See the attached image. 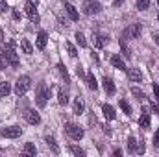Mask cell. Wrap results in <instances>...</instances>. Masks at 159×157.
Listing matches in <instances>:
<instances>
[{"mask_svg":"<svg viewBox=\"0 0 159 157\" xmlns=\"http://www.w3.org/2000/svg\"><path fill=\"white\" fill-rule=\"evenodd\" d=\"M48 96H50V91H48V87L44 85V81H41L39 85H37V92H35V104H37V107L43 109V107L46 105Z\"/></svg>","mask_w":159,"mask_h":157,"instance_id":"6da1fadb","label":"cell"},{"mask_svg":"<svg viewBox=\"0 0 159 157\" xmlns=\"http://www.w3.org/2000/svg\"><path fill=\"white\" fill-rule=\"evenodd\" d=\"M4 54H6L7 63H9L13 69H17V67H19V56H17V52H15V43H13V41H9V43L6 44Z\"/></svg>","mask_w":159,"mask_h":157,"instance_id":"7a4b0ae2","label":"cell"},{"mask_svg":"<svg viewBox=\"0 0 159 157\" xmlns=\"http://www.w3.org/2000/svg\"><path fill=\"white\" fill-rule=\"evenodd\" d=\"M30 87H32L30 76H20V78L17 79V83H15V94L17 96H24L30 91Z\"/></svg>","mask_w":159,"mask_h":157,"instance_id":"3957f363","label":"cell"},{"mask_svg":"<svg viewBox=\"0 0 159 157\" xmlns=\"http://www.w3.org/2000/svg\"><path fill=\"white\" fill-rule=\"evenodd\" d=\"M81 11H83V15H87V17L98 15V13L102 11V4H100V2H94V0H87V2H83Z\"/></svg>","mask_w":159,"mask_h":157,"instance_id":"277c9868","label":"cell"},{"mask_svg":"<svg viewBox=\"0 0 159 157\" xmlns=\"http://www.w3.org/2000/svg\"><path fill=\"white\" fill-rule=\"evenodd\" d=\"M65 131H67V135H69L72 141H81V139H83V129L80 128L78 124H72V122L65 124Z\"/></svg>","mask_w":159,"mask_h":157,"instance_id":"5b68a950","label":"cell"},{"mask_svg":"<svg viewBox=\"0 0 159 157\" xmlns=\"http://www.w3.org/2000/svg\"><path fill=\"white\" fill-rule=\"evenodd\" d=\"M0 135L6 137V139H17L22 135V128L20 126H7L4 129H0Z\"/></svg>","mask_w":159,"mask_h":157,"instance_id":"8992f818","label":"cell"},{"mask_svg":"<svg viewBox=\"0 0 159 157\" xmlns=\"http://www.w3.org/2000/svg\"><path fill=\"white\" fill-rule=\"evenodd\" d=\"M141 32H143V26L137 22V24H129L126 30H124V35L122 37H126V39H137L139 35H141Z\"/></svg>","mask_w":159,"mask_h":157,"instance_id":"52a82bcc","label":"cell"},{"mask_svg":"<svg viewBox=\"0 0 159 157\" xmlns=\"http://www.w3.org/2000/svg\"><path fill=\"white\" fill-rule=\"evenodd\" d=\"M24 11H26L28 19H30L32 22H35V24H37V22L41 20L39 13H37V9H35V6H34V4H30V2H28V4H26V7H24Z\"/></svg>","mask_w":159,"mask_h":157,"instance_id":"ba28073f","label":"cell"},{"mask_svg":"<svg viewBox=\"0 0 159 157\" xmlns=\"http://www.w3.org/2000/svg\"><path fill=\"white\" fill-rule=\"evenodd\" d=\"M24 118H26V122H28V124H32V126L41 124V115L37 113V111H34V109H28V111L24 113Z\"/></svg>","mask_w":159,"mask_h":157,"instance_id":"9c48e42d","label":"cell"},{"mask_svg":"<svg viewBox=\"0 0 159 157\" xmlns=\"http://www.w3.org/2000/svg\"><path fill=\"white\" fill-rule=\"evenodd\" d=\"M107 43H109L107 35H104V34H93V44H94V48H104Z\"/></svg>","mask_w":159,"mask_h":157,"instance_id":"30bf717a","label":"cell"},{"mask_svg":"<svg viewBox=\"0 0 159 157\" xmlns=\"http://www.w3.org/2000/svg\"><path fill=\"white\" fill-rule=\"evenodd\" d=\"M83 111H85V102H83V98H81V96L78 94V96L74 98V104H72V113L80 117Z\"/></svg>","mask_w":159,"mask_h":157,"instance_id":"8fae6325","label":"cell"},{"mask_svg":"<svg viewBox=\"0 0 159 157\" xmlns=\"http://www.w3.org/2000/svg\"><path fill=\"white\" fill-rule=\"evenodd\" d=\"M65 11H67V15L72 19V20H78L80 19V13H78V9L72 6V4H69V2H65Z\"/></svg>","mask_w":159,"mask_h":157,"instance_id":"7c38bea8","label":"cell"},{"mask_svg":"<svg viewBox=\"0 0 159 157\" xmlns=\"http://www.w3.org/2000/svg\"><path fill=\"white\" fill-rule=\"evenodd\" d=\"M102 85H104V89H106V92H107V94H115V91H117V89H115V83H113V79H111V78H107V76H106V78L102 79Z\"/></svg>","mask_w":159,"mask_h":157,"instance_id":"4fadbf2b","label":"cell"},{"mask_svg":"<svg viewBox=\"0 0 159 157\" xmlns=\"http://www.w3.org/2000/svg\"><path fill=\"white\" fill-rule=\"evenodd\" d=\"M102 111H104V117L107 118V120H115V118H117L115 109H113L111 105H107V104H104V105H102Z\"/></svg>","mask_w":159,"mask_h":157,"instance_id":"5bb4252c","label":"cell"},{"mask_svg":"<svg viewBox=\"0 0 159 157\" xmlns=\"http://www.w3.org/2000/svg\"><path fill=\"white\" fill-rule=\"evenodd\" d=\"M109 61H111V65H113L115 69H119V70H124V69H126L124 59H122L120 56H117V54H115V56H111V59H109Z\"/></svg>","mask_w":159,"mask_h":157,"instance_id":"9a60e30c","label":"cell"},{"mask_svg":"<svg viewBox=\"0 0 159 157\" xmlns=\"http://www.w3.org/2000/svg\"><path fill=\"white\" fill-rule=\"evenodd\" d=\"M128 78L131 81H141L143 79V72L139 69H128Z\"/></svg>","mask_w":159,"mask_h":157,"instance_id":"2e32d148","label":"cell"},{"mask_svg":"<svg viewBox=\"0 0 159 157\" xmlns=\"http://www.w3.org/2000/svg\"><path fill=\"white\" fill-rule=\"evenodd\" d=\"M20 50H22L24 54L30 56V54H34V44H32L28 39H20Z\"/></svg>","mask_w":159,"mask_h":157,"instance_id":"e0dca14e","label":"cell"},{"mask_svg":"<svg viewBox=\"0 0 159 157\" xmlns=\"http://www.w3.org/2000/svg\"><path fill=\"white\" fill-rule=\"evenodd\" d=\"M57 102H59V105H67L69 104V92L65 89H59L57 91Z\"/></svg>","mask_w":159,"mask_h":157,"instance_id":"ac0fdd59","label":"cell"},{"mask_svg":"<svg viewBox=\"0 0 159 157\" xmlns=\"http://www.w3.org/2000/svg\"><path fill=\"white\" fill-rule=\"evenodd\" d=\"M85 81H87V87H89L91 91H96V89H98V83H96V78H94L93 72H89V74L85 76Z\"/></svg>","mask_w":159,"mask_h":157,"instance_id":"d6986e66","label":"cell"},{"mask_svg":"<svg viewBox=\"0 0 159 157\" xmlns=\"http://www.w3.org/2000/svg\"><path fill=\"white\" fill-rule=\"evenodd\" d=\"M46 41H48L46 32H39V35H37V43H35L39 50H44V46H46Z\"/></svg>","mask_w":159,"mask_h":157,"instance_id":"ffe728a7","label":"cell"},{"mask_svg":"<svg viewBox=\"0 0 159 157\" xmlns=\"http://www.w3.org/2000/svg\"><path fill=\"white\" fill-rule=\"evenodd\" d=\"M44 141H46L48 148H52V152H54V154H59V146H57V142H56V139H54V137H46Z\"/></svg>","mask_w":159,"mask_h":157,"instance_id":"44dd1931","label":"cell"},{"mask_svg":"<svg viewBox=\"0 0 159 157\" xmlns=\"http://www.w3.org/2000/svg\"><path fill=\"white\" fill-rule=\"evenodd\" d=\"M139 126L143 128V129H146V128H150V115L144 111V115L139 118Z\"/></svg>","mask_w":159,"mask_h":157,"instance_id":"7402d4cb","label":"cell"},{"mask_svg":"<svg viewBox=\"0 0 159 157\" xmlns=\"http://www.w3.org/2000/svg\"><path fill=\"white\" fill-rule=\"evenodd\" d=\"M57 70H59L61 78L65 79V83H70V78H69V72H67V69H65V65H63V63H59V65H57Z\"/></svg>","mask_w":159,"mask_h":157,"instance_id":"603a6c76","label":"cell"},{"mask_svg":"<svg viewBox=\"0 0 159 157\" xmlns=\"http://www.w3.org/2000/svg\"><path fill=\"white\" fill-rule=\"evenodd\" d=\"M128 152L129 154H137V141H135V137L128 139Z\"/></svg>","mask_w":159,"mask_h":157,"instance_id":"cb8c5ba5","label":"cell"},{"mask_svg":"<svg viewBox=\"0 0 159 157\" xmlns=\"http://www.w3.org/2000/svg\"><path fill=\"white\" fill-rule=\"evenodd\" d=\"M120 50H122V54H124V57H126V59H129V57H131V52H129V48H128V44H126L124 37L120 39Z\"/></svg>","mask_w":159,"mask_h":157,"instance_id":"d4e9b609","label":"cell"},{"mask_svg":"<svg viewBox=\"0 0 159 157\" xmlns=\"http://www.w3.org/2000/svg\"><path fill=\"white\" fill-rule=\"evenodd\" d=\"M65 48H67V52H69V56H70V57H76V56H78V50H76V46H74L72 43H69V41H67V43H65Z\"/></svg>","mask_w":159,"mask_h":157,"instance_id":"484cf974","label":"cell"},{"mask_svg":"<svg viewBox=\"0 0 159 157\" xmlns=\"http://www.w3.org/2000/svg\"><path fill=\"white\" fill-rule=\"evenodd\" d=\"M9 92H11V85H9L7 81L0 83V96H7Z\"/></svg>","mask_w":159,"mask_h":157,"instance_id":"4316f807","label":"cell"},{"mask_svg":"<svg viewBox=\"0 0 159 157\" xmlns=\"http://www.w3.org/2000/svg\"><path fill=\"white\" fill-rule=\"evenodd\" d=\"M35 146H34V142H26V146H24V150H22V154H26V155H35Z\"/></svg>","mask_w":159,"mask_h":157,"instance_id":"83f0119b","label":"cell"},{"mask_svg":"<svg viewBox=\"0 0 159 157\" xmlns=\"http://www.w3.org/2000/svg\"><path fill=\"white\" fill-rule=\"evenodd\" d=\"M131 94H133L137 100H144V98H146V94H144L141 89H137V87H131Z\"/></svg>","mask_w":159,"mask_h":157,"instance_id":"f1b7e54d","label":"cell"},{"mask_svg":"<svg viewBox=\"0 0 159 157\" xmlns=\"http://www.w3.org/2000/svg\"><path fill=\"white\" fill-rule=\"evenodd\" d=\"M150 7V0H137V9L139 11H146Z\"/></svg>","mask_w":159,"mask_h":157,"instance_id":"f546056e","label":"cell"},{"mask_svg":"<svg viewBox=\"0 0 159 157\" xmlns=\"http://www.w3.org/2000/svg\"><path fill=\"white\" fill-rule=\"evenodd\" d=\"M74 37H76V43H78L81 48H85V46H87V39L83 37V34H81V32H76V35H74Z\"/></svg>","mask_w":159,"mask_h":157,"instance_id":"4dcf8cb0","label":"cell"},{"mask_svg":"<svg viewBox=\"0 0 159 157\" xmlns=\"http://www.w3.org/2000/svg\"><path fill=\"white\" fill-rule=\"evenodd\" d=\"M119 105H120V109H122V111H124L126 115H131V105H129V104H128L126 100H120Z\"/></svg>","mask_w":159,"mask_h":157,"instance_id":"1f68e13d","label":"cell"},{"mask_svg":"<svg viewBox=\"0 0 159 157\" xmlns=\"http://www.w3.org/2000/svg\"><path fill=\"white\" fill-rule=\"evenodd\" d=\"M7 65H9V63H7V59H6V54H4V50L0 48V70H6Z\"/></svg>","mask_w":159,"mask_h":157,"instance_id":"d6a6232c","label":"cell"},{"mask_svg":"<svg viewBox=\"0 0 159 157\" xmlns=\"http://www.w3.org/2000/svg\"><path fill=\"white\" fill-rule=\"evenodd\" d=\"M69 152L74 154V155H78V157L85 155V150H81V148H78V146H69Z\"/></svg>","mask_w":159,"mask_h":157,"instance_id":"836d02e7","label":"cell"},{"mask_svg":"<svg viewBox=\"0 0 159 157\" xmlns=\"http://www.w3.org/2000/svg\"><path fill=\"white\" fill-rule=\"evenodd\" d=\"M11 15H13V19H15V20H20V17H22L19 9H11Z\"/></svg>","mask_w":159,"mask_h":157,"instance_id":"e575fe53","label":"cell"},{"mask_svg":"<svg viewBox=\"0 0 159 157\" xmlns=\"http://www.w3.org/2000/svg\"><path fill=\"white\" fill-rule=\"evenodd\" d=\"M154 148H159V128L156 131V135H154Z\"/></svg>","mask_w":159,"mask_h":157,"instance_id":"d590c367","label":"cell"},{"mask_svg":"<svg viewBox=\"0 0 159 157\" xmlns=\"http://www.w3.org/2000/svg\"><path fill=\"white\" fill-rule=\"evenodd\" d=\"M76 72H78L80 78H85V76H87V74L83 72V67H81V65H78V67H76Z\"/></svg>","mask_w":159,"mask_h":157,"instance_id":"8d00e7d4","label":"cell"},{"mask_svg":"<svg viewBox=\"0 0 159 157\" xmlns=\"http://www.w3.org/2000/svg\"><path fill=\"white\" fill-rule=\"evenodd\" d=\"M0 11H7V2L6 0H0Z\"/></svg>","mask_w":159,"mask_h":157,"instance_id":"74e56055","label":"cell"},{"mask_svg":"<svg viewBox=\"0 0 159 157\" xmlns=\"http://www.w3.org/2000/svg\"><path fill=\"white\" fill-rule=\"evenodd\" d=\"M154 94H156V98L159 100V85L157 83H154Z\"/></svg>","mask_w":159,"mask_h":157,"instance_id":"f35d334b","label":"cell"},{"mask_svg":"<svg viewBox=\"0 0 159 157\" xmlns=\"http://www.w3.org/2000/svg\"><path fill=\"white\" fill-rule=\"evenodd\" d=\"M152 109H154V113H157L159 115V105L157 104H154V100H152Z\"/></svg>","mask_w":159,"mask_h":157,"instance_id":"ab89813d","label":"cell"},{"mask_svg":"<svg viewBox=\"0 0 159 157\" xmlns=\"http://www.w3.org/2000/svg\"><path fill=\"white\" fill-rule=\"evenodd\" d=\"M152 37H154V41L159 44V32H154V35H152Z\"/></svg>","mask_w":159,"mask_h":157,"instance_id":"60d3db41","label":"cell"},{"mask_svg":"<svg viewBox=\"0 0 159 157\" xmlns=\"http://www.w3.org/2000/svg\"><path fill=\"white\" fill-rule=\"evenodd\" d=\"M102 128H104V133H106V135H111V129H109L107 126H102Z\"/></svg>","mask_w":159,"mask_h":157,"instance_id":"b9f144b4","label":"cell"},{"mask_svg":"<svg viewBox=\"0 0 159 157\" xmlns=\"http://www.w3.org/2000/svg\"><path fill=\"white\" fill-rule=\"evenodd\" d=\"M122 2H124V0H115V6H120Z\"/></svg>","mask_w":159,"mask_h":157,"instance_id":"7bdbcfd3","label":"cell"},{"mask_svg":"<svg viewBox=\"0 0 159 157\" xmlns=\"http://www.w3.org/2000/svg\"><path fill=\"white\" fill-rule=\"evenodd\" d=\"M37 2H39V0H30V4H34V6H37Z\"/></svg>","mask_w":159,"mask_h":157,"instance_id":"ee69618b","label":"cell"},{"mask_svg":"<svg viewBox=\"0 0 159 157\" xmlns=\"http://www.w3.org/2000/svg\"><path fill=\"white\" fill-rule=\"evenodd\" d=\"M157 4H159V0H157Z\"/></svg>","mask_w":159,"mask_h":157,"instance_id":"f6af8a7d","label":"cell"},{"mask_svg":"<svg viewBox=\"0 0 159 157\" xmlns=\"http://www.w3.org/2000/svg\"><path fill=\"white\" fill-rule=\"evenodd\" d=\"M157 19H159V15H157Z\"/></svg>","mask_w":159,"mask_h":157,"instance_id":"bcb514c9","label":"cell"},{"mask_svg":"<svg viewBox=\"0 0 159 157\" xmlns=\"http://www.w3.org/2000/svg\"><path fill=\"white\" fill-rule=\"evenodd\" d=\"M0 152H2V150H0Z\"/></svg>","mask_w":159,"mask_h":157,"instance_id":"7dc6e473","label":"cell"}]
</instances>
